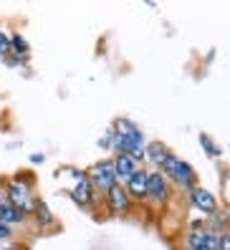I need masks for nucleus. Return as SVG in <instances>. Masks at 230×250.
<instances>
[{
    "instance_id": "nucleus-1",
    "label": "nucleus",
    "mask_w": 230,
    "mask_h": 250,
    "mask_svg": "<svg viewBox=\"0 0 230 250\" xmlns=\"http://www.w3.org/2000/svg\"><path fill=\"white\" fill-rule=\"evenodd\" d=\"M114 144H111V149L117 152V154H129L134 162H139L142 165V159H145V134H142V129L134 124V122H129V119H119L117 124H114Z\"/></svg>"
},
{
    "instance_id": "nucleus-2",
    "label": "nucleus",
    "mask_w": 230,
    "mask_h": 250,
    "mask_svg": "<svg viewBox=\"0 0 230 250\" xmlns=\"http://www.w3.org/2000/svg\"><path fill=\"white\" fill-rule=\"evenodd\" d=\"M160 172L169 180V185H177L180 189H188V192L197 185V172L192 169V165L177 157L175 152H167V157L160 165Z\"/></svg>"
},
{
    "instance_id": "nucleus-3",
    "label": "nucleus",
    "mask_w": 230,
    "mask_h": 250,
    "mask_svg": "<svg viewBox=\"0 0 230 250\" xmlns=\"http://www.w3.org/2000/svg\"><path fill=\"white\" fill-rule=\"evenodd\" d=\"M5 200L16 208L18 212L23 215H33L36 205H38V195H36V187L28 177H13L8 180V187H5Z\"/></svg>"
},
{
    "instance_id": "nucleus-4",
    "label": "nucleus",
    "mask_w": 230,
    "mask_h": 250,
    "mask_svg": "<svg viewBox=\"0 0 230 250\" xmlns=\"http://www.w3.org/2000/svg\"><path fill=\"white\" fill-rule=\"evenodd\" d=\"M185 248L192 250H218V235H212L203 220H195L188 230V238H185Z\"/></svg>"
},
{
    "instance_id": "nucleus-5",
    "label": "nucleus",
    "mask_w": 230,
    "mask_h": 250,
    "mask_svg": "<svg viewBox=\"0 0 230 250\" xmlns=\"http://www.w3.org/2000/svg\"><path fill=\"white\" fill-rule=\"evenodd\" d=\"M86 177L91 180L94 189H102V192H109L114 185H119L117 174H114V162L111 159H102V162H96V165H91L89 172H86Z\"/></svg>"
},
{
    "instance_id": "nucleus-6",
    "label": "nucleus",
    "mask_w": 230,
    "mask_h": 250,
    "mask_svg": "<svg viewBox=\"0 0 230 250\" xmlns=\"http://www.w3.org/2000/svg\"><path fill=\"white\" fill-rule=\"evenodd\" d=\"M68 172H71V177H74V189H71V197H74V202L81 205V208H91V205L96 202L91 180L86 177V172H81V169H68Z\"/></svg>"
},
{
    "instance_id": "nucleus-7",
    "label": "nucleus",
    "mask_w": 230,
    "mask_h": 250,
    "mask_svg": "<svg viewBox=\"0 0 230 250\" xmlns=\"http://www.w3.org/2000/svg\"><path fill=\"white\" fill-rule=\"evenodd\" d=\"M172 195V185L169 180L160 169H149V180H147V197L154 202V205H165Z\"/></svg>"
},
{
    "instance_id": "nucleus-8",
    "label": "nucleus",
    "mask_w": 230,
    "mask_h": 250,
    "mask_svg": "<svg viewBox=\"0 0 230 250\" xmlns=\"http://www.w3.org/2000/svg\"><path fill=\"white\" fill-rule=\"evenodd\" d=\"M106 205H109V210H111V212L126 215L129 210L134 208V200L129 197V192L124 189V185H114L109 192H106Z\"/></svg>"
},
{
    "instance_id": "nucleus-9",
    "label": "nucleus",
    "mask_w": 230,
    "mask_h": 250,
    "mask_svg": "<svg viewBox=\"0 0 230 250\" xmlns=\"http://www.w3.org/2000/svg\"><path fill=\"white\" fill-rule=\"evenodd\" d=\"M190 200H192V205L203 212L205 217L208 215H212V212H218V197H215L210 189H205L203 185H195L192 189H190Z\"/></svg>"
},
{
    "instance_id": "nucleus-10",
    "label": "nucleus",
    "mask_w": 230,
    "mask_h": 250,
    "mask_svg": "<svg viewBox=\"0 0 230 250\" xmlns=\"http://www.w3.org/2000/svg\"><path fill=\"white\" fill-rule=\"evenodd\" d=\"M111 162H114V174H117L119 185H126L129 180H132V174L142 167L139 162H134L129 154H117V157H111Z\"/></svg>"
},
{
    "instance_id": "nucleus-11",
    "label": "nucleus",
    "mask_w": 230,
    "mask_h": 250,
    "mask_svg": "<svg viewBox=\"0 0 230 250\" xmlns=\"http://www.w3.org/2000/svg\"><path fill=\"white\" fill-rule=\"evenodd\" d=\"M147 180H149V169L139 167V169L132 174V180L124 185V189L129 192V197H132V200H145V197H147Z\"/></svg>"
},
{
    "instance_id": "nucleus-12",
    "label": "nucleus",
    "mask_w": 230,
    "mask_h": 250,
    "mask_svg": "<svg viewBox=\"0 0 230 250\" xmlns=\"http://www.w3.org/2000/svg\"><path fill=\"white\" fill-rule=\"evenodd\" d=\"M23 220H25V215L13 208V205L5 200V195L0 197V223H3V225H10V228H16V225L23 223Z\"/></svg>"
},
{
    "instance_id": "nucleus-13",
    "label": "nucleus",
    "mask_w": 230,
    "mask_h": 250,
    "mask_svg": "<svg viewBox=\"0 0 230 250\" xmlns=\"http://www.w3.org/2000/svg\"><path fill=\"white\" fill-rule=\"evenodd\" d=\"M167 146H165V142H147L145 144V159L149 162V165H154L157 169H160V165H162V159L167 157Z\"/></svg>"
},
{
    "instance_id": "nucleus-14",
    "label": "nucleus",
    "mask_w": 230,
    "mask_h": 250,
    "mask_svg": "<svg viewBox=\"0 0 230 250\" xmlns=\"http://www.w3.org/2000/svg\"><path fill=\"white\" fill-rule=\"evenodd\" d=\"M205 228H208L212 235H220V232L228 230V220H225L220 212H212V215L205 217Z\"/></svg>"
},
{
    "instance_id": "nucleus-15",
    "label": "nucleus",
    "mask_w": 230,
    "mask_h": 250,
    "mask_svg": "<svg viewBox=\"0 0 230 250\" xmlns=\"http://www.w3.org/2000/svg\"><path fill=\"white\" fill-rule=\"evenodd\" d=\"M33 215H36V220H38V225H41V228H48V225H53V223H56V217L51 215L48 205H46V202H41V200H38V205H36Z\"/></svg>"
},
{
    "instance_id": "nucleus-16",
    "label": "nucleus",
    "mask_w": 230,
    "mask_h": 250,
    "mask_svg": "<svg viewBox=\"0 0 230 250\" xmlns=\"http://www.w3.org/2000/svg\"><path fill=\"white\" fill-rule=\"evenodd\" d=\"M200 144H203V149H205L208 157H212V159H218V157L223 154V149H220V146L212 142V137H208V134H200Z\"/></svg>"
},
{
    "instance_id": "nucleus-17",
    "label": "nucleus",
    "mask_w": 230,
    "mask_h": 250,
    "mask_svg": "<svg viewBox=\"0 0 230 250\" xmlns=\"http://www.w3.org/2000/svg\"><path fill=\"white\" fill-rule=\"evenodd\" d=\"M10 51H16L21 58L28 53V41L21 36V33H16V36H10Z\"/></svg>"
},
{
    "instance_id": "nucleus-18",
    "label": "nucleus",
    "mask_w": 230,
    "mask_h": 250,
    "mask_svg": "<svg viewBox=\"0 0 230 250\" xmlns=\"http://www.w3.org/2000/svg\"><path fill=\"white\" fill-rule=\"evenodd\" d=\"M10 53V36L8 33H3V31H0V56H8Z\"/></svg>"
},
{
    "instance_id": "nucleus-19",
    "label": "nucleus",
    "mask_w": 230,
    "mask_h": 250,
    "mask_svg": "<svg viewBox=\"0 0 230 250\" xmlns=\"http://www.w3.org/2000/svg\"><path fill=\"white\" fill-rule=\"evenodd\" d=\"M111 144H114V131L109 129V131H106V134H104L102 139H99V146H102V149H104V152H109V149H111Z\"/></svg>"
},
{
    "instance_id": "nucleus-20",
    "label": "nucleus",
    "mask_w": 230,
    "mask_h": 250,
    "mask_svg": "<svg viewBox=\"0 0 230 250\" xmlns=\"http://www.w3.org/2000/svg\"><path fill=\"white\" fill-rule=\"evenodd\" d=\"M218 250H230V230L218 235Z\"/></svg>"
},
{
    "instance_id": "nucleus-21",
    "label": "nucleus",
    "mask_w": 230,
    "mask_h": 250,
    "mask_svg": "<svg viewBox=\"0 0 230 250\" xmlns=\"http://www.w3.org/2000/svg\"><path fill=\"white\" fill-rule=\"evenodd\" d=\"M0 240H13V228L0 223Z\"/></svg>"
},
{
    "instance_id": "nucleus-22",
    "label": "nucleus",
    "mask_w": 230,
    "mask_h": 250,
    "mask_svg": "<svg viewBox=\"0 0 230 250\" xmlns=\"http://www.w3.org/2000/svg\"><path fill=\"white\" fill-rule=\"evenodd\" d=\"M0 250H23L16 240H0Z\"/></svg>"
},
{
    "instance_id": "nucleus-23",
    "label": "nucleus",
    "mask_w": 230,
    "mask_h": 250,
    "mask_svg": "<svg viewBox=\"0 0 230 250\" xmlns=\"http://www.w3.org/2000/svg\"><path fill=\"white\" fill-rule=\"evenodd\" d=\"M5 63L8 66H18V63H23V58L21 56H5Z\"/></svg>"
},
{
    "instance_id": "nucleus-24",
    "label": "nucleus",
    "mask_w": 230,
    "mask_h": 250,
    "mask_svg": "<svg viewBox=\"0 0 230 250\" xmlns=\"http://www.w3.org/2000/svg\"><path fill=\"white\" fill-rule=\"evenodd\" d=\"M43 159H46V157H43V154H31V162H33V165H41Z\"/></svg>"
},
{
    "instance_id": "nucleus-25",
    "label": "nucleus",
    "mask_w": 230,
    "mask_h": 250,
    "mask_svg": "<svg viewBox=\"0 0 230 250\" xmlns=\"http://www.w3.org/2000/svg\"><path fill=\"white\" fill-rule=\"evenodd\" d=\"M182 250H192V248H182Z\"/></svg>"
},
{
    "instance_id": "nucleus-26",
    "label": "nucleus",
    "mask_w": 230,
    "mask_h": 250,
    "mask_svg": "<svg viewBox=\"0 0 230 250\" xmlns=\"http://www.w3.org/2000/svg\"><path fill=\"white\" fill-rule=\"evenodd\" d=\"M228 223H230V217H228Z\"/></svg>"
}]
</instances>
